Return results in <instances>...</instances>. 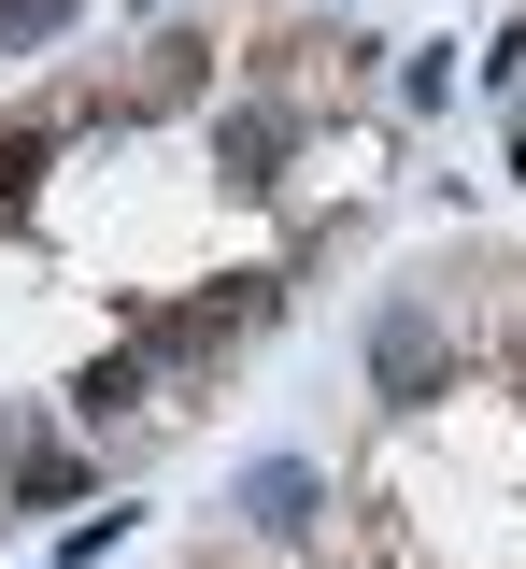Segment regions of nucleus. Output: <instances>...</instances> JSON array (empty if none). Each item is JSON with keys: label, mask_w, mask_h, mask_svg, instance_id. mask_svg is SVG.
<instances>
[{"label": "nucleus", "mask_w": 526, "mask_h": 569, "mask_svg": "<svg viewBox=\"0 0 526 569\" xmlns=\"http://www.w3.org/2000/svg\"><path fill=\"white\" fill-rule=\"evenodd\" d=\"M442 370H455L442 313H427V299H384V313H371V385L398 399V413H427V399H442Z\"/></svg>", "instance_id": "1"}, {"label": "nucleus", "mask_w": 526, "mask_h": 569, "mask_svg": "<svg viewBox=\"0 0 526 569\" xmlns=\"http://www.w3.org/2000/svg\"><path fill=\"white\" fill-rule=\"evenodd\" d=\"M227 512H242L256 541H313V527H327V470H313V456H256V470L227 485Z\"/></svg>", "instance_id": "2"}, {"label": "nucleus", "mask_w": 526, "mask_h": 569, "mask_svg": "<svg viewBox=\"0 0 526 569\" xmlns=\"http://www.w3.org/2000/svg\"><path fill=\"white\" fill-rule=\"evenodd\" d=\"M242 313H256V284H242V299H171V313H129V328H143L156 370H200V356H227V328H242Z\"/></svg>", "instance_id": "3"}, {"label": "nucleus", "mask_w": 526, "mask_h": 569, "mask_svg": "<svg viewBox=\"0 0 526 569\" xmlns=\"http://www.w3.org/2000/svg\"><path fill=\"white\" fill-rule=\"evenodd\" d=\"M285 142H300L285 100H242V114H214V171L227 186H285Z\"/></svg>", "instance_id": "4"}, {"label": "nucleus", "mask_w": 526, "mask_h": 569, "mask_svg": "<svg viewBox=\"0 0 526 569\" xmlns=\"http://www.w3.org/2000/svg\"><path fill=\"white\" fill-rule=\"evenodd\" d=\"M143 370H156L143 342H129V356H100V370H85V385H72V413H85V427H114V413H129V399H143Z\"/></svg>", "instance_id": "5"}, {"label": "nucleus", "mask_w": 526, "mask_h": 569, "mask_svg": "<svg viewBox=\"0 0 526 569\" xmlns=\"http://www.w3.org/2000/svg\"><path fill=\"white\" fill-rule=\"evenodd\" d=\"M14 498H29V512H58V498H85V456H58V441H29V456H14Z\"/></svg>", "instance_id": "6"}, {"label": "nucleus", "mask_w": 526, "mask_h": 569, "mask_svg": "<svg viewBox=\"0 0 526 569\" xmlns=\"http://www.w3.org/2000/svg\"><path fill=\"white\" fill-rule=\"evenodd\" d=\"M43 157H58V129H0V213L43 186Z\"/></svg>", "instance_id": "7"}, {"label": "nucleus", "mask_w": 526, "mask_h": 569, "mask_svg": "<svg viewBox=\"0 0 526 569\" xmlns=\"http://www.w3.org/2000/svg\"><path fill=\"white\" fill-rule=\"evenodd\" d=\"M72 29V0H0V58H29V43H58Z\"/></svg>", "instance_id": "8"}]
</instances>
